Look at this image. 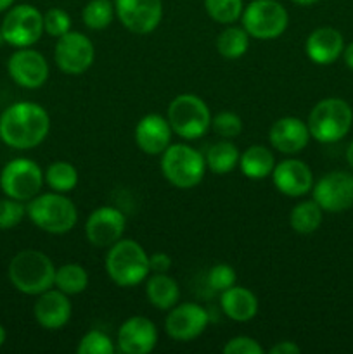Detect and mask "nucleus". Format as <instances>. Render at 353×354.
I'll list each match as a JSON object with an SVG mask.
<instances>
[{
  "label": "nucleus",
  "mask_w": 353,
  "mask_h": 354,
  "mask_svg": "<svg viewBox=\"0 0 353 354\" xmlns=\"http://www.w3.org/2000/svg\"><path fill=\"white\" fill-rule=\"evenodd\" d=\"M51 131L48 113L37 102L23 100L7 107L0 116V138L17 151L38 147Z\"/></svg>",
  "instance_id": "obj_1"
},
{
  "label": "nucleus",
  "mask_w": 353,
  "mask_h": 354,
  "mask_svg": "<svg viewBox=\"0 0 353 354\" xmlns=\"http://www.w3.org/2000/svg\"><path fill=\"white\" fill-rule=\"evenodd\" d=\"M55 266L42 251L26 249L10 259L9 280L19 292L38 296L54 287Z\"/></svg>",
  "instance_id": "obj_2"
},
{
  "label": "nucleus",
  "mask_w": 353,
  "mask_h": 354,
  "mask_svg": "<svg viewBox=\"0 0 353 354\" xmlns=\"http://www.w3.org/2000/svg\"><path fill=\"white\" fill-rule=\"evenodd\" d=\"M26 214L35 227L52 235H64L75 228L78 221V209L75 203L64 194H38L28 201Z\"/></svg>",
  "instance_id": "obj_3"
},
{
  "label": "nucleus",
  "mask_w": 353,
  "mask_h": 354,
  "mask_svg": "<svg viewBox=\"0 0 353 354\" xmlns=\"http://www.w3.org/2000/svg\"><path fill=\"white\" fill-rule=\"evenodd\" d=\"M106 272L120 287H135L149 277V256L137 241L120 239L107 248Z\"/></svg>",
  "instance_id": "obj_4"
},
{
  "label": "nucleus",
  "mask_w": 353,
  "mask_h": 354,
  "mask_svg": "<svg viewBox=\"0 0 353 354\" xmlns=\"http://www.w3.org/2000/svg\"><path fill=\"white\" fill-rule=\"evenodd\" d=\"M307 124L311 138L320 144H336L345 138L352 128V106L338 97L322 99L308 114Z\"/></svg>",
  "instance_id": "obj_5"
},
{
  "label": "nucleus",
  "mask_w": 353,
  "mask_h": 354,
  "mask_svg": "<svg viewBox=\"0 0 353 354\" xmlns=\"http://www.w3.org/2000/svg\"><path fill=\"white\" fill-rule=\"evenodd\" d=\"M161 171L176 189H194L203 182L206 159L190 145L170 144L161 154Z\"/></svg>",
  "instance_id": "obj_6"
},
{
  "label": "nucleus",
  "mask_w": 353,
  "mask_h": 354,
  "mask_svg": "<svg viewBox=\"0 0 353 354\" xmlns=\"http://www.w3.org/2000/svg\"><path fill=\"white\" fill-rule=\"evenodd\" d=\"M168 123L173 133L185 140H197L211 128L208 104L194 93H180L168 106Z\"/></svg>",
  "instance_id": "obj_7"
},
{
  "label": "nucleus",
  "mask_w": 353,
  "mask_h": 354,
  "mask_svg": "<svg viewBox=\"0 0 353 354\" xmlns=\"http://www.w3.org/2000/svg\"><path fill=\"white\" fill-rule=\"evenodd\" d=\"M242 28L256 40H275L289 24L286 7L277 0H253L242 10Z\"/></svg>",
  "instance_id": "obj_8"
},
{
  "label": "nucleus",
  "mask_w": 353,
  "mask_h": 354,
  "mask_svg": "<svg viewBox=\"0 0 353 354\" xmlns=\"http://www.w3.org/2000/svg\"><path fill=\"white\" fill-rule=\"evenodd\" d=\"M45 182L44 171L35 161L17 158L7 162L0 173V189L10 199L28 203L40 194Z\"/></svg>",
  "instance_id": "obj_9"
},
{
  "label": "nucleus",
  "mask_w": 353,
  "mask_h": 354,
  "mask_svg": "<svg viewBox=\"0 0 353 354\" xmlns=\"http://www.w3.org/2000/svg\"><path fill=\"white\" fill-rule=\"evenodd\" d=\"M6 44L16 48L31 47L44 33V14L30 3H19L7 10L0 26Z\"/></svg>",
  "instance_id": "obj_10"
},
{
  "label": "nucleus",
  "mask_w": 353,
  "mask_h": 354,
  "mask_svg": "<svg viewBox=\"0 0 353 354\" xmlns=\"http://www.w3.org/2000/svg\"><path fill=\"white\" fill-rule=\"evenodd\" d=\"M96 59V48L92 40L80 31H68L57 38L54 50V61L66 75H82Z\"/></svg>",
  "instance_id": "obj_11"
},
{
  "label": "nucleus",
  "mask_w": 353,
  "mask_h": 354,
  "mask_svg": "<svg viewBox=\"0 0 353 354\" xmlns=\"http://www.w3.org/2000/svg\"><path fill=\"white\" fill-rule=\"evenodd\" d=\"M314 201L327 213H343L353 206V175L348 171H331L311 187Z\"/></svg>",
  "instance_id": "obj_12"
},
{
  "label": "nucleus",
  "mask_w": 353,
  "mask_h": 354,
  "mask_svg": "<svg viewBox=\"0 0 353 354\" xmlns=\"http://www.w3.org/2000/svg\"><path fill=\"white\" fill-rule=\"evenodd\" d=\"M114 10L128 31L149 35L163 19V0H114Z\"/></svg>",
  "instance_id": "obj_13"
},
{
  "label": "nucleus",
  "mask_w": 353,
  "mask_h": 354,
  "mask_svg": "<svg viewBox=\"0 0 353 354\" xmlns=\"http://www.w3.org/2000/svg\"><path fill=\"white\" fill-rule=\"evenodd\" d=\"M210 324V315L201 304H175L166 315L165 330L168 337L179 342H190L199 337Z\"/></svg>",
  "instance_id": "obj_14"
},
{
  "label": "nucleus",
  "mask_w": 353,
  "mask_h": 354,
  "mask_svg": "<svg viewBox=\"0 0 353 354\" xmlns=\"http://www.w3.org/2000/svg\"><path fill=\"white\" fill-rule=\"evenodd\" d=\"M127 220L118 207L100 206L85 221L87 241L93 248H111L123 237Z\"/></svg>",
  "instance_id": "obj_15"
},
{
  "label": "nucleus",
  "mask_w": 353,
  "mask_h": 354,
  "mask_svg": "<svg viewBox=\"0 0 353 354\" xmlns=\"http://www.w3.org/2000/svg\"><path fill=\"white\" fill-rule=\"evenodd\" d=\"M7 71L12 82L23 88H40L48 78V62L38 50L24 47L10 55Z\"/></svg>",
  "instance_id": "obj_16"
},
{
  "label": "nucleus",
  "mask_w": 353,
  "mask_h": 354,
  "mask_svg": "<svg viewBox=\"0 0 353 354\" xmlns=\"http://www.w3.org/2000/svg\"><path fill=\"white\" fill-rule=\"evenodd\" d=\"M158 344V328L145 317H132L118 330V349L123 354H149Z\"/></svg>",
  "instance_id": "obj_17"
},
{
  "label": "nucleus",
  "mask_w": 353,
  "mask_h": 354,
  "mask_svg": "<svg viewBox=\"0 0 353 354\" xmlns=\"http://www.w3.org/2000/svg\"><path fill=\"white\" fill-rule=\"evenodd\" d=\"M275 189L287 197H301L314 187V173L307 162L300 159H286L277 162L272 171Z\"/></svg>",
  "instance_id": "obj_18"
},
{
  "label": "nucleus",
  "mask_w": 353,
  "mask_h": 354,
  "mask_svg": "<svg viewBox=\"0 0 353 354\" xmlns=\"http://www.w3.org/2000/svg\"><path fill=\"white\" fill-rule=\"evenodd\" d=\"M68 294L61 292L59 289H48L38 294V299L33 306L35 320L45 330H59L66 327L71 318V301Z\"/></svg>",
  "instance_id": "obj_19"
},
{
  "label": "nucleus",
  "mask_w": 353,
  "mask_h": 354,
  "mask_svg": "<svg viewBox=\"0 0 353 354\" xmlns=\"http://www.w3.org/2000/svg\"><path fill=\"white\" fill-rule=\"evenodd\" d=\"M172 127L161 114H145L135 127V144L149 156H159L172 144Z\"/></svg>",
  "instance_id": "obj_20"
},
{
  "label": "nucleus",
  "mask_w": 353,
  "mask_h": 354,
  "mask_svg": "<svg viewBox=\"0 0 353 354\" xmlns=\"http://www.w3.org/2000/svg\"><path fill=\"white\" fill-rule=\"evenodd\" d=\"M310 138L308 124L294 116L279 118L269 131L270 145L282 154H298L307 147Z\"/></svg>",
  "instance_id": "obj_21"
},
{
  "label": "nucleus",
  "mask_w": 353,
  "mask_h": 354,
  "mask_svg": "<svg viewBox=\"0 0 353 354\" xmlns=\"http://www.w3.org/2000/svg\"><path fill=\"white\" fill-rule=\"evenodd\" d=\"M308 59L315 64L327 66L338 61L345 50V38L341 31L331 26H322L311 31L305 44Z\"/></svg>",
  "instance_id": "obj_22"
},
{
  "label": "nucleus",
  "mask_w": 353,
  "mask_h": 354,
  "mask_svg": "<svg viewBox=\"0 0 353 354\" xmlns=\"http://www.w3.org/2000/svg\"><path fill=\"white\" fill-rule=\"evenodd\" d=\"M220 308L227 318L234 322H249L258 313V299L246 287L232 286L220 296Z\"/></svg>",
  "instance_id": "obj_23"
},
{
  "label": "nucleus",
  "mask_w": 353,
  "mask_h": 354,
  "mask_svg": "<svg viewBox=\"0 0 353 354\" xmlns=\"http://www.w3.org/2000/svg\"><path fill=\"white\" fill-rule=\"evenodd\" d=\"M145 296L156 310L170 311L179 304L180 287L176 280L166 273H152L145 279Z\"/></svg>",
  "instance_id": "obj_24"
},
{
  "label": "nucleus",
  "mask_w": 353,
  "mask_h": 354,
  "mask_svg": "<svg viewBox=\"0 0 353 354\" xmlns=\"http://www.w3.org/2000/svg\"><path fill=\"white\" fill-rule=\"evenodd\" d=\"M275 165V156L265 145H251L239 158V168L249 180L266 178L272 175Z\"/></svg>",
  "instance_id": "obj_25"
},
{
  "label": "nucleus",
  "mask_w": 353,
  "mask_h": 354,
  "mask_svg": "<svg viewBox=\"0 0 353 354\" xmlns=\"http://www.w3.org/2000/svg\"><path fill=\"white\" fill-rule=\"evenodd\" d=\"M322 218H324V209L314 199L301 201L291 209L289 225L296 234L310 235L318 230V227L322 225Z\"/></svg>",
  "instance_id": "obj_26"
},
{
  "label": "nucleus",
  "mask_w": 353,
  "mask_h": 354,
  "mask_svg": "<svg viewBox=\"0 0 353 354\" xmlns=\"http://www.w3.org/2000/svg\"><path fill=\"white\" fill-rule=\"evenodd\" d=\"M239 154L237 147L232 144L230 140H221L217 144L211 145L206 151V168H210L211 173L215 175H227L232 169H235V166H239Z\"/></svg>",
  "instance_id": "obj_27"
},
{
  "label": "nucleus",
  "mask_w": 353,
  "mask_h": 354,
  "mask_svg": "<svg viewBox=\"0 0 353 354\" xmlns=\"http://www.w3.org/2000/svg\"><path fill=\"white\" fill-rule=\"evenodd\" d=\"M249 35L242 26L227 24L224 31L217 38L218 54L225 59H239L248 52L249 48Z\"/></svg>",
  "instance_id": "obj_28"
},
{
  "label": "nucleus",
  "mask_w": 353,
  "mask_h": 354,
  "mask_svg": "<svg viewBox=\"0 0 353 354\" xmlns=\"http://www.w3.org/2000/svg\"><path fill=\"white\" fill-rule=\"evenodd\" d=\"M54 286L55 289L68 294V296H76L89 287V273L82 265L68 263V265L55 268Z\"/></svg>",
  "instance_id": "obj_29"
},
{
  "label": "nucleus",
  "mask_w": 353,
  "mask_h": 354,
  "mask_svg": "<svg viewBox=\"0 0 353 354\" xmlns=\"http://www.w3.org/2000/svg\"><path fill=\"white\" fill-rule=\"evenodd\" d=\"M45 183L51 187L54 192L68 194L75 190L78 185V169L68 161H55L52 162L44 173Z\"/></svg>",
  "instance_id": "obj_30"
},
{
  "label": "nucleus",
  "mask_w": 353,
  "mask_h": 354,
  "mask_svg": "<svg viewBox=\"0 0 353 354\" xmlns=\"http://www.w3.org/2000/svg\"><path fill=\"white\" fill-rule=\"evenodd\" d=\"M114 16L116 10H114V2L111 0H89L82 10L83 24L96 31L106 30L113 23Z\"/></svg>",
  "instance_id": "obj_31"
},
{
  "label": "nucleus",
  "mask_w": 353,
  "mask_h": 354,
  "mask_svg": "<svg viewBox=\"0 0 353 354\" xmlns=\"http://www.w3.org/2000/svg\"><path fill=\"white\" fill-rule=\"evenodd\" d=\"M208 16L220 24H232L241 19L244 2L242 0H204Z\"/></svg>",
  "instance_id": "obj_32"
},
{
  "label": "nucleus",
  "mask_w": 353,
  "mask_h": 354,
  "mask_svg": "<svg viewBox=\"0 0 353 354\" xmlns=\"http://www.w3.org/2000/svg\"><path fill=\"white\" fill-rule=\"evenodd\" d=\"M116 346L102 330H89L76 346L78 354H114Z\"/></svg>",
  "instance_id": "obj_33"
},
{
  "label": "nucleus",
  "mask_w": 353,
  "mask_h": 354,
  "mask_svg": "<svg viewBox=\"0 0 353 354\" xmlns=\"http://www.w3.org/2000/svg\"><path fill=\"white\" fill-rule=\"evenodd\" d=\"M211 128L218 137L230 140L241 135L242 131V120L239 114L232 111H221V113L211 116Z\"/></svg>",
  "instance_id": "obj_34"
},
{
  "label": "nucleus",
  "mask_w": 353,
  "mask_h": 354,
  "mask_svg": "<svg viewBox=\"0 0 353 354\" xmlns=\"http://www.w3.org/2000/svg\"><path fill=\"white\" fill-rule=\"evenodd\" d=\"M235 282H237L235 270L230 265H225V263H218V265L211 266L206 273L208 287L215 292H224V290L235 286Z\"/></svg>",
  "instance_id": "obj_35"
},
{
  "label": "nucleus",
  "mask_w": 353,
  "mask_h": 354,
  "mask_svg": "<svg viewBox=\"0 0 353 354\" xmlns=\"http://www.w3.org/2000/svg\"><path fill=\"white\" fill-rule=\"evenodd\" d=\"M44 31L48 37H62L71 31V16L61 7H52L44 14Z\"/></svg>",
  "instance_id": "obj_36"
},
{
  "label": "nucleus",
  "mask_w": 353,
  "mask_h": 354,
  "mask_svg": "<svg viewBox=\"0 0 353 354\" xmlns=\"http://www.w3.org/2000/svg\"><path fill=\"white\" fill-rule=\"evenodd\" d=\"M26 214V207L21 201L16 199H0V230H10L23 221Z\"/></svg>",
  "instance_id": "obj_37"
},
{
  "label": "nucleus",
  "mask_w": 353,
  "mask_h": 354,
  "mask_svg": "<svg viewBox=\"0 0 353 354\" xmlns=\"http://www.w3.org/2000/svg\"><path fill=\"white\" fill-rule=\"evenodd\" d=\"M225 354H263L265 349L260 346L258 341L248 335H239V337L230 339L227 344L224 346Z\"/></svg>",
  "instance_id": "obj_38"
},
{
  "label": "nucleus",
  "mask_w": 353,
  "mask_h": 354,
  "mask_svg": "<svg viewBox=\"0 0 353 354\" xmlns=\"http://www.w3.org/2000/svg\"><path fill=\"white\" fill-rule=\"evenodd\" d=\"M149 268L152 273H166L172 268V258L166 252H154L149 256Z\"/></svg>",
  "instance_id": "obj_39"
},
{
  "label": "nucleus",
  "mask_w": 353,
  "mask_h": 354,
  "mask_svg": "<svg viewBox=\"0 0 353 354\" xmlns=\"http://www.w3.org/2000/svg\"><path fill=\"white\" fill-rule=\"evenodd\" d=\"M301 351L300 346L293 341H280L269 349V354H298Z\"/></svg>",
  "instance_id": "obj_40"
},
{
  "label": "nucleus",
  "mask_w": 353,
  "mask_h": 354,
  "mask_svg": "<svg viewBox=\"0 0 353 354\" xmlns=\"http://www.w3.org/2000/svg\"><path fill=\"white\" fill-rule=\"evenodd\" d=\"M343 59H345V64L350 69H353V41L352 44L345 45V50H343Z\"/></svg>",
  "instance_id": "obj_41"
},
{
  "label": "nucleus",
  "mask_w": 353,
  "mask_h": 354,
  "mask_svg": "<svg viewBox=\"0 0 353 354\" xmlns=\"http://www.w3.org/2000/svg\"><path fill=\"white\" fill-rule=\"evenodd\" d=\"M346 161H348L350 168H352V169H353V140H352V142H350L348 149H346Z\"/></svg>",
  "instance_id": "obj_42"
},
{
  "label": "nucleus",
  "mask_w": 353,
  "mask_h": 354,
  "mask_svg": "<svg viewBox=\"0 0 353 354\" xmlns=\"http://www.w3.org/2000/svg\"><path fill=\"white\" fill-rule=\"evenodd\" d=\"M14 3V0H0V12H3V10L10 9Z\"/></svg>",
  "instance_id": "obj_43"
},
{
  "label": "nucleus",
  "mask_w": 353,
  "mask_h": 354,
  "mask_svg": "<svg viewBox=\"0 0 353 354\" xmlns=\"http://www.w3.org/2000/svg\"><path fill=\"white\" fill-rule=\"evenodd\" d=\"M296 6H303V7H308V6H314V3H317L318 0H293Z\"/></svg>",
  "instance_id": "obj_44"
},
{
  "label": "nucleus",
  "mask_w": 353,
  "mask_h": 354,
  "mask_svg": "<svg viewBox=\"0 0 353 354\" xmlns=\"http://www.w3.org/2000/svg\"><path fill=\"white\" fill-rule=\"evenodd\" d=\"M6 337H7V334H6V328H3L2 325H0V348H2V346H3V342H6Z\"/></svg>",
  "instance_id": "obj_45"
}]
</instances>
